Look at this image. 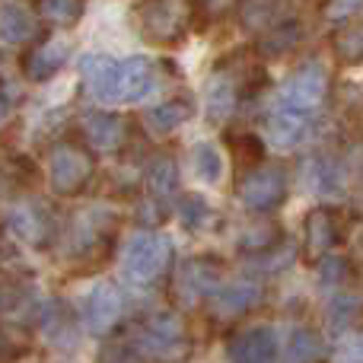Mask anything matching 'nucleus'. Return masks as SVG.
<instances>
[{"mask_svg": "<svg viewBox=\"0 0 363 363\" xmlns=\"http://www.w3.org/2000/svg\"><path fill=\"white\" fill-rule=\"evenodd\" d=\"M345 239H347V264L363 274V220L351 226V233H345Z\"/></svg>", "mask_w": 363, "mask_h": 363, "instance_id": "c85d7f7f", "label": "nucleus"}, {"mask_svg": "<svg viewBox=\"0 0 363 363\" xmlns=\"http://www.w3.org/2000/svg\"><path fill=\"white\" fill-rule=\"evenodd\" d=\"M188 354L185 325L172 309H157L134 328L121 332L99 363H182Z\"/></svg>", "mask_w": 363, "mask_h": 363, "instance_id": "f257e3e1", "label": "nucleus"}, {"mask_svg": "<svg viewBox=\"0 0 363 363\" xmlns=\"http://www.w3.org/2000/svg\"><path fill=\"white\" fill-rule=\"evenodd\" d=\"M290 16V0H242L239 4V23L252 35H264L268 29L287 23Z\"/></svg>", "mask_w": 363, "mask_h": 363, "instance_id": "4468645a", "label": "nucleus"}, {"mask_svg": "<svg viewBox=\"0 0 363 363\" xmlns=\"http://www.w3.org/2000/svg\"><path fill=\"white\" fill-rule=\"evenodd\" d=\"M335 55L345 64H363V19L351 23L335 35Z\"/></svg>", "mask_w": 363, "mask_h": 363, "instance_id": "393cba45", "label": "nucleus"}, {"mask_svg": "<svg viewBox=\"0 0 363 363\" xmlns=\"http://www.w3.org/2000/svg\"><path fill=\"white\" fill-rule=\"evenodd\" d=\"M188 118H191V106H188L185 99H169V102H163V106L147 112V125L160 134L176 131V128H182Z\"/></svg>", "mask_w": 363, "mask_h": 363, "instance_id": "4be33fe9", "label": "nucleus"}, {"mask_svg": "<svg viewBox=\"0 0 363 363\" xmlns=\"http://www.w3.org/2000/svg\"><path fill=\"white\" fill-rule=\"evenodd\" d=\"M32 35H35V19H32V13L26 10L23 4H6L4 10H0V38L16 45Z\"/></svg>", "mask_w": 363, "mask_h": 363, "instance_id": "412c9836", "label": "nucleus"}, {"mask_svg": "<svg viewBox=\"0 0 363 363\" xmlns=\"http://www.w3.org/2000/svg\"><path fill=\"white\" fill-rule=\"evenodd\" d=\"M10 230L16 233L19 239H26V242H38V239H45L48 223L42 220V213H38L35 207H16V211L10 213Z\"/></svg>", "mask_w": 363, "mask_h": 363, "instance_id": "b1692460", "label": "nucleus"}, {"mask_svg": "<svg viewBox=\"0 0 363 363\" xmlns=\"http://www.w3.org/2000/svg\"><path fill=\"white\" fill-rule=\"evenodd\" d=\"M287 188L290 179L281 166H268V163H255L249 169L239 172L236 179V194L249 211L255 213H271L287 201Z\"/></svg>", "mask_w": 363, "mask_h": 363, "instance_id": "423d86ee", "label": "nucleus"}, {"mask_svg": "<svg viewBox=\"0 0 363 363\" xmlns=\"http://www.w3.org/2000/svg\"><path fill=\"white\" fill-rule=\"evenodd\" d=\"M191 163H194V172L198 179L204 182H217L220 179V153L213 144H198L191 153Z\"/></svg>", "mask_w": 363, "mask_h": 363, "instance_id": "bb28decb", "label": "nucleus"}, {"mask_svg": "<svg viewBox=\"0 0 363 363\" xmlns=\"http://www.w3.org/2000/svg\"><path fill=\"white\" fill-rule=\"evenodd\" d=\"M363 0H332V4L325 6V16L328 19H345V16H354V13L360 10Z\"/></svg>", "mask_w": 363, "mask_h": 363, "instance_id": "c756f323", "label": "nucleus"}, {"mask_svg": "<svg viewBox=\"0 0 363 363\" xmlns=\"http://www.w3.org/2000/svg\"><path fill=\"white\" fill-rule=\"evenodd\" d=\"M217 281H220V262H213V258H191L172 277V300L179 306H201L217 290Z\"/></svg>", "mask_w": 363, "mask_h": 363, "instance_id": "1a4fd4ad", "label": "nucleus"}, {"mask_svg": "<svg viewBox=\"0 0 363 363\" xmlns=\"http://www.w3.org/2000/svg\"><path fill=\"white\" fill-rule=\"evenodd\" d=\"M230 363H277V338L268 328H245L226 341Z\"/></svg>", "mask_w": 363, "mask_h": 363, "instance_id": "f8f14e48", "label": "nucleus"}, {"mask_svg": "<svg viewBox=\"0 0 363 363\" xmlns=\"http://www.w3.org/2000/svg\"><path fill=\"white\" fill-rule=\"evenodd\" d=\"M325 99H328V70L315 61L296 67L281 89V106L303 115H313L315 108L325 106Z\"/></svg>", "mask_w": 363, "mask_h": 363, "instance_id": "0eeeda50", "label": "nucleus"}, {"mask_svg": "<svg viewBox=\"0 0 363 363\" xmlns=\"http://www.w3.org/2000/svg\"><path fill=\"white\" fill-rule=\"evenodd\" d=\"M4 115H6V102L0 99V118H4Z\"/></svg>", "mask_w": 363, "mask_h": 363, "instance_id": "473e14b6", "label": "nucleus"}, {"mask_svg": "<svg viewBox=\"0 0 363 363\" xmlns=\"http://www.w3.org/2000/svg\"><path fill=\"white\" fill-rule=\"evenodd\" d=\"M198 4H201V10H204L207 16H220V13H223L233 0H198Z\"/></svg>", "mask_w": 363, "mask_h": 363, "instance_id": "7c9ffc66", "label": "nucleus"}, {"mask_svg": "<svg viewBox=\"0 0 363 363\" xmlns=\"http://www.w3.org/2000/svg\"><path fill=\"white\" fill-rule=\"evenodd\" d=\"M211 300H213V313L236 319V315H245L249 309L258 306V300H262V287L252 284V281H233V284H226V287L213 290Z\"/></svg>", "mask_w": 363, "mask_h": 363, "instance_id": "dca6fc26", "label": "nucleus"}, {"mask_svg": "<svg viewBox=\"0 0 363 363\" xmlns=\"http://www.w3.org/2000/svg\"><path fill=\"white\" fill-rule=\"evenodd\" d=\"M268 138L281 150H294L309 138V115L294 112L287 106H277V112L268 118Z\"/></svg>", "mask_w": 363, "mask_h": 363, "instance_id": "2eb2a0df", "label": "nucleus"}, {"mask_svg": "<svg viewBox=\"0 0 363 363\" xmlns=\"http://www.w3.org/2000/svg\"><path fill=\"white\" fill-rule=\"evenodd\" d=\"M86 0H35V13L42 23L55 26V29H70L80 23Z\"/></svg>", "mask_w": 363, "mask_h": 363, "instance_id": "6ab92c4d", "label": "nucleus"}, {"mask_svg": "<svg viewBox=\"0 0 363 363\" xmlns=\"http://www.w3.org/2000/svg\"><path fill=\"white\" fill-rule=\"evenodd\" d=\"M45 172H48V185L61 198H77L83 194V188L96 176V160L89 153V147H83L80 140H57L48 147L45 157Z\"/></svg>", "mask_w": 363, "mask_h": 363, "instance_id": "7ed1b4c3", "label": "nucleus"}, {"mask_svg": "<svg viewBox=\"0 0 363 363\" xmlns=\"http://www.w3.org/2000/svg\"><path fill=\"white\" fill-rule=\"evenodd\" d=\"M194 19V0H144L138 10L140 35L150 45H179Z\"/></svg>", "mask_w": 363, "mask_h": 363, "instance_id": "20e7f679", "label": "nucleus"}, {"mask_svg": "<svg viewBox=\"0 0 363 363\" xmlns=\"http://www.w3.org/2000/svg\"><path fill=\"white\" fill-rule=\"evenodd\" d=\"M86 140L96 150H118L128 138V125L121 115H108V112H96L86 115Z\"/></svg>", "mask_w": 363, "mask_h": 363, "instance_id": "f3484780", "label": "nucleus"}, {"mask_svg": "<svg viewBox=\"0 0 363 363\" xmlns=\"http://www.w3.org/2000/svg\"><path fill=\"white\" fill-rule=\"evenodd\" d=\"M172 268V242L166 236H157V233H147V236H138L131 245H128L125 258H121V271L131 284L138 287H150V284L163 281Z\"/></svg>", "mask_w": 363, "mask_h": 363, "instance_id": "39448f33", "label": "nucleus"}, {"mask_svg": "<svg viewBox=\"0 0 363 363\" xmlns=\"http://www.w3.org/2000/svg\"><path fill=\"white\" fill-rule=\"evenodd\" d=\"M144 188H147V204L153 207V217H163L169 211V204L179 194V169L172 157H157L147 166L144 176Z\"/></svg>", "mask_w": 363, "mask_h": 363, "instance_id": "9b49d317", "label": "nucleus"}, {"mask_svg": "<svg viewBox=\"0 0 363 363\" xmlns=\"http://www.w3.org/2000/svg\"><path fill=\"white\" fill-rule=\"evenodd\" d=\"M83 80L99 102L128 106V102L147 99L157 89V67L147 57L115 61L106 55H89L83 57Z\"/></svg>", "mask_w": 363, "mask_h": 363, "instance_id": "f03ea898", "label": "nucleus"}, {"mask_svg": "<svg viewBox=\"0 0 363 363\" xmlns=\"http://www.w3.org/2000/svg\"><path fill=\"white\" fill-rule=\"evenodd\" d=\"M70 57V45L64 42V38H42V42H35L29 51H26L23 57V74L29 77V80L42 83V80H51V77L57 74V70L67 64Z\"/></svg>", "mask_w": 363, "mask_h": 363, "instance_id": "ddd939ff", "label": "nucleus"}, {"mask_svg": "<svg viewBox=\"0 0 363 363\" xmlns=\"http://www.w3.org/2000/svg\"><path fill=\"white\" fill-rule=\"evenodd\" d=\"M125 315V294L115 284H96L86 296V325L89 332L106 335Z\"/></svg>", "mask_w": 363, "mask_h": 363, "instance_id": "9d476101", "label": "nucleus"}, {"mask_svg": "<svg viewBox=\"0 0 363 363\" xmlns=\"http://www.w3.org/2000/svg\"><path fill=\"white\" fill-rule=\"evenodd\" d=\"M0 363H10V341L4 338V332H0Z\"/></svg>", "mask_w": 363, "mask_h": 363, "instance_id": "2f4dec72", "label": "nucleus"}, {"mask_svg": "<svg viewBox=\"0 0 363 363\" xmlns=\"http://www.w3.org/2000/svg\"><path fill=\"white\" fill-rule=\"evenodd\" d=\"M233 153H236V166H239V172L242 169H249V166H255V163H262L264 160V147H262V140H255V138H233Z\"/></svg>", "mask_w": 363, "mask_h": 363, "instance_id": "cd10ccee", "label": "nucleus"}, {"mask_svg": "<svg viewBox=\"0 0 363 363\" xmlns=\"http://www.w3.org/2000/svg\"><path fill=\"white\" fill-rule=\"evenodd\" d=\"M236 102H239L236 80L220 74L207 89V115H211V121H226L233 115V108H236Z\"/></svg>", "mask_w": 363, "mask_h": 363, "instance_id": "aec40b11", "label": "nucleus"}, {"mask_svg": "<svg viewBox=\"0 0 363 363\" xmlns=\"http://www.w3.org/2000/svg\"><path fill=\"white\" fill-rule=\"evenodd\" d=\"M345 239V217L335 207H315L306 213L303 223V258L309 264L322 262L335 245H341Z\"/></svg>", "mask_w": 363, "mask_h": 363, "instance_id": "6e6552de", "label": "nucleus"}, {"mask_svg": "<svg viewBox=\"0 0 363 363\" xmlns=\"http://www.w3.org/2000/svg\"><path fill=\"white\" fill-rule=\"evenodd\" d=\"M258 38H262V42H258V51H262L264 57H281L300 42V23H296V19H287V23L274 26V29H268Z\"/></svg>", "mask_w": 363, "mask_h": 363, "instance_id": "5701e85b", "label": "nucleus"}, {"mask_svg": "<svg viewBox=\"0 0 363 363\" xmlns=\"http://www.w3.org/2000/svg\"><path fill=\"white\" fill-rule=\"evenodd\" d=\"M325 354H328V347L319 332H313V328H296V332L290 335L287 347H284L281 363H322Z\"/></svg>", "mask_w": 363, "mask_h": 363, "instance_id": "a211bd4d", "label": "nucleus"}, {"mask_svg": "<svg viewBox=\"0 0 363 363\" xmlns=\"http://www.w3.org/2000/svg\"><path fill=\"white\" fill-rule=\"evenodd\" d=\"M182 217H185V226H191V230H211L217 213L207 207L204 198L191 194V198H185V204H182Z\"/></svg>", "mask_w": 363, "mask_h": 363, "instance_id": "a878e982", "label": "nucleus"}]
</instances>
